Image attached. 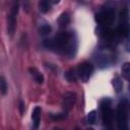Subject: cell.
<instances>
[{
    "label": "cell",
    "instance_id": "6da1fadb",
    "mask_svg": "<svg viewBox=\"0 0 130 130\" xmlns=\"http://www.w3.org/2000/svg\"><path fill=\"white\" fill-rule=\"evenodd\" d=\"M44 45L49 49L62 51L68 56H74L77 48L76 39L73 37V34L67 31H62L55 36L53 39L46 40L44 42Z\"/></svg>",
    "mask_w": 130,
    "mask_h": 130
},
{
    "label": "cell",
    "instance_id": "7a4b0ae2",
    "mask_svg": "<svg viewBox=\"0 0 130 130\" xmlns=\"http://www.w3.org/2000/svg\"><path fill=\"white\" fill-rule=\"evenodd\" d=\"M128 104L126 101H122L117 109V125L118 130H129L128 129Z\"/></svg>",
    "mask_w": 130,
    "mask_h": 130
},
{
    "label": "cell",
    "instance_id": "3957f363",
    "mask_svg": "<svg viewBox=\"0 0 130 130\" xmlns=\"http://www.w3.org/2000/svg\"><path fill=\"white\" fill-rule=\"evenodd\" d=\"M102 113H103V122L109 130H112L113 124V112L111 110V103L109 100H104L101 104Z\"/></svg>",
    "mask_w": 130,
    "mask_h": 130
},
{
    "label": "cell",
    "instance_id": "277c9868",
    "mask_svg": "<svg viewBox=\"0 0 130 130\" xmlns=\"http://www.w3.org/2000/svg\"><path fill=\"white\" fill-rule=\"evenodd\" d=\"M130 26H129V12L127 9H123L120 12V24L118 27L117 32L120 36H127L129 34Z\"/></svg>",
    "mask_w": 130,
    "mask_h": 130
},
{
    "label": "cell",
    "instance_id": "5b68a950",
    "mask_svg": "<svg viewBox=\"0 0 130 130\" xmlns=\"http://www.w3.org/2000/svg\"><path fill=\"white\" fill-rule=\"evenodd\" d=\"M18 12V3L14 2L10 8V13L7 17V30L10 36L13 35L16 26V15Z\"/></svg>",
    "mask_w": 130,
    "mask_h": 130
},
{
    "label": "cell",
    "instance_id": "8992f818",
    "mask_svg": "<svg viewBox=\"0 0 130 130\" xmlns=\"http://www.w3.org/2000/svg\"><path fill=\"white\" fill-rule=\"evenodd\" d=\"M76 71H77V75L81 79V81L86 82L89 79V77L91 76V73L93 71V67H92V65L90 63L84 62V63L80 64L77 67Z\"/></svg>",
    "mask_w": 130,
    "mask_h": 130
},
{
    "label": "cell",
    "instance_id": "52a82bcc",
    "mask_svg": "<svg viewBox=\"0 0 130 130\" xmlns=\"http://www.w3.org/2000/svg\"><path fill=\"white\" fill-rule=\"evenodd\" d=\"M95 19L99 23L106 25V26H109L115 20V13L113 10H104V11L96 14Z\"/></svg>",
    "mask_w": 130,
    "mask_h": 130
},
{
    "label": "cell",
    "instance_id": "ba28073f",
    "mask_svg": "<svg viewBox=\"0 0 130 130\" xmlns=\"http://www.w3.org/2000/svg\"><path fill=\"white\" fill-rule=\"evenodd\" d=\"M75 101H76V95L75 93L73 92H66L63 96V102H62V106H63V109L65 112H68L70 111L74 104H75Z\"/></svg>",
    "mask_w": 130,
    "mask_h": 130
},
{
    "label": "cell",
    "instance_id": "9c48e42d",
    "mask_svg": "<svg viewBox=\"0 0 130 130\" xmlns=\"http://www.w3.org/2000/svg\"><path fill=\"white\" fill-rule=\"evenodd\" d=\"M41 113L42 110L40 107H36L31 113V118H32V122H34V126H32V130H37L40 126V122H41Z\"/></svg>",
    "mask_w": 130,
    "mask_h": 130
},
{
    "label": "cell",
    "instance_id": "30bf717a",
    "mask_svg": "<svg viewBox=\"0 0 130 130\" xmlns=\"http://www.w3.org/2000/svg\"><path fill=\"white\" fill-rule=\"evenodd\" d=\"M29 72H30V75L34 77V79H35L38 83H40V84L43 83V81H44V76L42 75V73H41L37 68H35V67L29 68Z\"/></svg>",
    "mask_w": 130,
    "mask_h": 130
},
{
    "label": "cell",
    "instance_id": "8fae6325",
    "mask_svg": "<svg viewBox=\"0 0 130 130\" xmlns=\"http://www.w3.org/2000/svg\"><path fill=\"white\" fill-rule=\"evenodd\" d=\"M70 22V16L68 13H62L61 16L59 17L58 19V23H59V26L60 27H66Z\"/></svg>",
    "mask_w": 130,
    "mask_h": 130
},
{
    "label": "cell",
    "instance_id": "7c38bea8",
    "mask_svg": "<svg viewBox=\"0 0 130 130\" xmlns=\"http://www.w3.org/2000/svg\"><path fill=\"white\" fill-rule=\"evenodd\" d=\"M121 71H122V75L124 76V78H126L127 80H130V63L129 62H126L122 65Z\"/></svg>",
    "mask_w": 130,
    "mask_h": 130
},
{
    "label": "cell",
    "instance_id": "4fadbf2b",
    "mask_svg": "<svg viewBox=\"0 0 130 130\" xmlns=\"http://www.w3.org/2000/svg\"><path fill=\"white\" fill-rule=\"evenodd\" d=\"M65 77H66V79H67L68 81H75V80L77 79V77H78L77 71L74 70V69H70V70H68V71L65 73Z\"/></svg>",
    "mask_w": 130,
    "mask_h": 130
},
{
    "label": "cell",
    "instance_id": "5bb4252c",
    "mask_svg": "<svg viewBox=\"0 0 130 130\" xmlns=\"http://www.w3.org/2000/svg\"><path fill=\"white\" fill-rule=\"evenodd\" d=\"M113 86L115 88V90L117 92H120L123 88V82L121 80V78L119 76H116L114 79H113Z\"/></svg>",
    "mask_w": 130,
    "mask_h": 130
},
{
    "label": "cell",
    "instance_id": "9a60e30c",
    "mask_svg": "<svg viewBox=\"0 0 130 130\" xmlns=\"http://www.w3.org/2000/svg\"><path fill=\"white\" fill-rule=\"evenodd\" d=\"M39 7H40V10L42 11V12H44V13H46V12H48L49 10H50V8H51V2H49V1H41L40 3H39Z\"/></svg>",
    "mask_w": 130,
    "mask_h": 130
},
{
    "label": "cell",
    "instance_id": "2e32d148",
    "mask_svg": "<svg viewBox=\"0 0 130 130\" xmlns=\"http://www.w3.org/2000/svg\"><path fill=\"white\" fill-rule=\"evenodd\" d=\"M96 119H98V114L95 111H90L87 114V122L89 124H94L96 122Z\"/></svg>",
    "mask_w": 130,
    "mask_h": 130
},
{
    "label": "cell",
    "instance_id": "e0dca14e",
    "mask_svg": "<svg viewBox=\"0 0 130 130\" xmlns=\"http://www.w3.org/2000/svg\"><path fill=\"white\" fill-rule=\"evenodd\" d=\"M0 89H1V93L4 95L7 91V83H6V80L3 76L0 77Z\"/></svg>",
    "mask_w": 130,
    "mask_h": 130
},
{
    "label": "cell",
    "instance_id": "ac0fdd59",
    "mask_svg": "<svg viewBox=\"0 0 130 130\" xmlns=\"http://www.w3.org/2000/svg\"><path fill=\"white\" fill-rule=\"evenodd\" d=\"M51 26L49 25V24H44V25H42L41 26V28H40V34L42 35V36H47V35H49L50 32H51Z\"/></svg>",
    "mask_w": 130,
    "mask_h": 130
},
{
    "label": "cell",
    "instance_id": "d6986e66",
    "mask_svg": "<svg viewBox=\"0 0 130 130\" xmlns=\"http://www.w3.org/2000/svg\"><path fill=\"white\" fill-rule=\"evenodd\" d=\"M50 117L53 119V120H62V119H65L66 118V113H62V114H51Z\"/></svg>",
    "mask_w": 130,
    "mask_h": 130
},
{
    "label": "cell",
    "instance_id": "ffe728a7",
    "mask_svg": "<svg viewBox=\"0 0 130 130\" xmlns=\"http://www.w3.org/2000/svg\"><path fill=\"white\" fill-rule=\"evenodd\" d=\"M125 49H126V51L128 53H130V39L127 40V42L125 43Z\"/></svg>",
    "mask_w": 130,
    "mask_h": 130
},
{
    "label": "cell",
    "instance_id": "44dd1931",
    "mask_svg": "<svg viewBox=\"0 0 130 130\" xmlns=\"http://www.w3.org/2000/svg\"><path fill=\"white\" fill-rule=\"evenodd\" d=\"M19 111H20V113L22 114L23 113V111H24V103L22 102V101H20L19 102Z\"/></svg>",
    "mask_w": 130,
    "mask_h": 130
},
{
    "label": "cell",
    "instance_id": "7402d4cb",
    "mask_svg": "<svg viewBox=\"0 0 130 130\" xmlns=\"http://www.w3.org/2000/svg\"><path fill=\"white\" fill-rule=\"evenodd\" d=\"M86 130H93V129H92V128H87Z\"/></svg>",
    "mask_w": 130,
    "mask_h": 130
},
{
    "label": "cell",
    "instance_id": "603a6c76",
    "mask_svg": "<svg viewBox=\"0 0 130 130\" xmlns=\"http://www.w3.org/2000/svg\"><path fill=\"white\" fill-rule=\"evenodd\" d=\"M75 130H80V129L79 128H75Z\"/></svg>",
    "mask_w": 130,
    "mask_h": 130
}]
</instances>
